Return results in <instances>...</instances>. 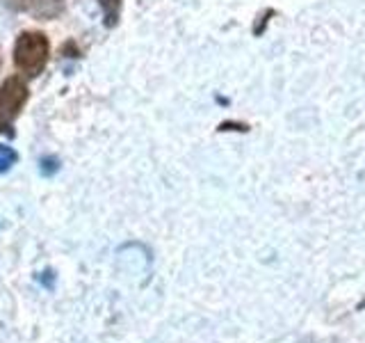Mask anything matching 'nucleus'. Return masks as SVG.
Instances as JSON below:
<instances>
[{"instance_id": "3", "label": "nucleus", "mask_w": 365, "mask_h": 343, "mask_svg": "<svg viewBox=\"0 0 365 343\" xmlns=\"http://www.w3.org/2000/svg\"><path fill=\"white\" fill-rule=\"evenodd\" d=\"M66 9V0H26L23 11H28L37 21H53L60 19Z\"/></svg>"}, {"instance_id": "2", "label": "nucleus", "mask_w": 365, "mask_h": 343, "mask_svg": "<svg viewBox=\"0 0 365 343\" xmlns=\"http://www.w3.org/2000/svg\"><path fill=\"white\" fill-rule=\"evenodd\" d=\"M30 99V89L21 76H9L0 85V133L11 135V126Z\"/></svg>"}, {"instance_id": "6", "label": "nucleus", "mask_w": 365, "mask_h": 343, "mask_svg": "<svg viewBox=\"0 0 365 343\" xmlns=\"http://www.w3.org/2000/svg\"><path fill=\"white\" fill-rule=\"evenodd\" d=\"M66 53H71L68 57H78V55H80L78 46H76L73 41H68V44H64V46H62V55H66Z\"/></svg>"}, {"instance_id": "5", "label": "nucleus", "mask_w": 365, "mask_h": 343, "mask_svg": "<svg viewBox=\"0 0 365 343\" xmlns=\"http://www.w3.org/2000/svg\"><path fill=\"white\" fill-rule=\"evenodd\" d=\"M16 160H19V154L14 151V149L7 146V144H0V174H5V172H9L11 167H14Z\"/></svg>"}, {"instance_id": "7", "label": "nucleus", "mask_w": 365, "mask_h": 343, "mask_svg": "<svg viewBox=\"0 0 365 343\" xmlns=\"http://www.w3.org/2000/svg\"><path fill=\"white\" fill-rule=\"evenodd\" d=\"M3 3L11 9H16V11H23V5H26V0H3Z\"/></svg>"}, {"instance_id": "8", "label": "nucleus", "mask_w": 365, "mask_h": 343, "mask_svg": "<svg viewBox=\"0 0 365 343\" xmlns=\"http://www.w3.org/2000/svg\"><path fill=\"white\" fill-rule=\"evenodd\" d=\"M0 66H3V57H0Z\"/></svg>"}, {"instance_id": "1", "label": "nucleus", "mask_w": 365, "mask_h": 343, "mask_svg": "<svg viewBox=\"0 0 365 343\" xmlns=\"http://www.w3.org/2000/svg\"><path fill=\"white\" fill-rule=\"evenodd\" d=\"M51 44L41 30H23L14 44V64L28 78H37L48 64Z\"/></svg>"}, {"instance_id": "4", "label": "nucleus", "mask_w": 365, "mask_h": 343, "mask_svg": "<svg viewBox=\"0 0 365 343\" xmlns=\"http://www.w3.org/2000/svg\"><path fill=\"white\" fill-rule=\"evenodd\" d=\"M103 9V26L106 28H117L121 19V0H98Z\"/></svg>"}]
</instances>
